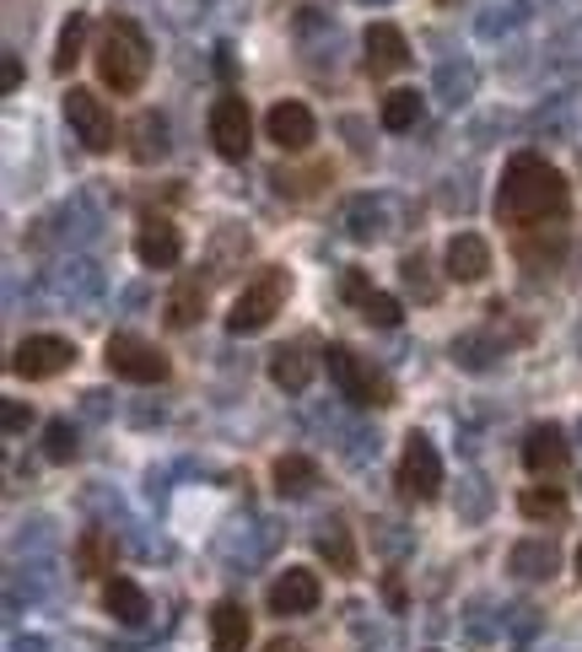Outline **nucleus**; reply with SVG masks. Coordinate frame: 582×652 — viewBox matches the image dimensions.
<instances>
[{
  "label": "nucleus",
  "instance_id": "412c9836",
  "mask_svg": "<svg viewBox=\"0 0 582 652\" xmlns=\"http://www.w3.org/2000/svg\"><path fill=\"white\" fill-rule=\"evenodd\" d=\"M200 314H205V281H200V276H184V281L173 286V297H167V324L189 329Z\"/></svg>",
  "mask_w": 582,
  "mask_h": 652
},
{
  "label": "nucleus",
  "instance_id": "7ed1b4c3",
  "mask_svg": "<svg viewBox=\"0 0 582 652\" xmlns=\"http://www.w3.org/2000/svg\"><path fill=\"white\" fill-rule=\"evenodd\" d=\"M287 297H291V276L281 265H265V270L232 297L227 329H232V334H260L265 324H276V314L287 308Z\"/></svg>",
  "mask_w": 582,
  "mask_h": 652
},
{
  "label": "nucleus",
  "instance_id": "f257e3e1",
  "mask_svg": "<svg viewBox=\"0 0 582 652\" xmlns=\"http://www.w3.org/2000/svg\"><path fill=\"white\" fill-rule=\"evenodd\" d=\"M572 205V189L561 178V167H551L534 152H518L507 172H502V189H496V221L502 227H518V232H534L545 221H561Z\"/></svg>",
  "mask_w": 582,
  "mask_h": 652
},
{
  "label": "nucleus",
  "instance_id": "2eb2a0df",
  "mask_svg": "<svg viewBox=\"0 0 582 652\" xmlns=\"http://www.w3.org/2000/svg\"><path fill=\"white\" fill-rule=\"evenodd\" d=\"M442 265H447V281H485V270H491V243L480 238V232H458V238H447V248H442Z\"/></svg>",
  "mask_w": 582,
  "mask_h": 652
},
{
  "label": "nucleus",
  "instance_id": "aec40b11",
  "mask_svg": "<svg viewBox=\"0 0 582 652\" xmlns=\"http://www.w3.org/2000/svg\"><path fill=\"white\" fill-rule=\"evenodd\" d=\"M87 33H92V16L87 11H71L65 27H60V43H54V76H71L76 60L87 54Z\"/></svg>",
  "mask_w": 582,
  "mask_h": 652
},
{
  "label": "nucleus",
  "instance_id": "0eeeda50",
  "mask_svg": "<svg viewBox=\"0 0 582 652\" xmlns=\"http://www.w3.org/2000/svg\"><path fill=\"white\" fill-rule=\"evenodd\" d=\"M211 146H216V157H227V163H243V157H249V146H254V119H249V103H243L238 92H227V98L211 103Z\"/></svg>",
  "mask_w": 582,
  "mask_h": 652
},
{
  "label": "nucleus",
  "instance_id": "5701e85b",
  "mask_svg": "<svg viewBox=\"0 0 582 652\" xmlns=\"http://www.w3.org/2000/svg\"><path fill=\"white\" fill-rule=\"evenodd\" d=\"M76 561H81L87 577H109V572H114V539H109L103 528H87L81 545H76Z\"/></svg>",
  "mask_w": 582,
  "mask_h": 652
},
{
  "label": "nucleus",
  "instance_id": "b1692460",
  "mask_svg": "<svg viewBox=\"0 0 582 652\" xmlns=\"http://www.w3.org/2000/svg\"><path fill=\"white\" fill-rule=\"evenodd\" d=\"M378 119H383V130H394V136H400V130H410V125L421 119V98H416L410 87H400V92H389V98H383Z\"/></svg>",
  "mask_w": 582,
  "mask_h": 652
},
{
  "label": "nucleus",
  "instance_id": "423d86ee",
  "mask_svg": "<svg viewBox=\"0 0 582 652\" xmlns=\"http://www.w3.org/2000/svg\"><path fill=\"white\" fill-rule=\"evenodd\" d=\"M103 361H109V372L125 378V383H162V378H167V356H162L151 340H141V334H109Z\"/></svg>",
  "mask_w": 582,
  "mask_h": 652
},
{
  "label": "nucleus",
  "instance_id": "a211bd4d",
  "mask_svg": "<svg viewBox=\"0 0 582 652\" xmlns=\"http://www.w3.org/2000/svg\"><path fill=\"white\" fill-rule=\"evenodd\" d=\"M103 610H109L119 626H141L146 615H151L146 593L130 583V577H109V583H103Z\"/></svg>",
  "mask_w": 582,
  "mask_h": 652
},
{
  "label": "nucleus",
  "instance_id": "f3484780",
  "mask_svg": "<svg viewBox=\"0 0 582 652\" xmlns=\"http://www.w3.org/2000/svg\"><path fill=\"white\" fill-rule=\"evenodd\" d=\"M307 378H313V356H307V340H296V345H281V350L270 356V383H276V388H287V394H302V388H307Z\"/></svg>",
  "mask_w": 582,
  "mask_h": 652
},
{
  "label": "nucleus",
  "instance_id": "f8f14e48",
  "mask_svg": "<svg viewBox=\"0 0 582 652\" xmlns=\"http://www.w3.org/2000/svg\"><path fill=\"white\" fill-rule=\"evenodd\" d=\"M567 459H572V448H567V432H561L556 421H545V426H534V432L523 437V470H529L534 481L561 475Z\"/></svg>",
  "mask_w": 582,
  "mask_h": 652
},
{
  "label": "nucleus",
  "instance_id": "4be33fe9",
  "mask_svg": "<svg viewBox=\"0 0 582 652\" xmlns=\"http://www.w3.org/2000/svg\"><path fill=\"white\" fill-rule=\"evenodd\" d=\"M270 481L281 496H307V490L318 486V464L313 459H302V453H281L276 459V470H270Z\"/></svg>",
  "mask_w": 582,
  "mask_h": 652
},
{
  "label": "nucleus",
  "instance_id": "7c9ffc66",
  "mask_svg": "<svg viewBox=\"0 0 582 652\" xmlns=\"http://www.w3.org/2000/svg\"><path fill=\"white\" fill-rule=\"evenodd\" d=\"M22 87V65H16V54H5V92H16Z\"/></svg>",
  "mask_w": 582,
  "mask_h": 652
},
{
  "label": "nucleus",
  "instance_id": "dca6fc26",
  "mask_svg": "<svg viewBox=\"0 0 582 652\" xmlns=\"http://www.w3.org/2000/svg\"><path fill=\"white\" fill-rule=\"evenodd\" d=\"M249 610L238 599H216L211 604V652H249Z\"/></svg>",
  "mask_w": 582,
  "mask_h": 652
},
{
  "label": "nucleus",
  "instance_id": "ddd939ff",
  "mask_svg": "<svg viewBox=\"0 0 582 652\" xmlns=\"http://www.w3.org/2000/svg\"><path fill=\"white\" fill-rule=\"evenodd\" d=\"M362 49H367V76H372V81L410 65V43H405V33H400L394 22H372L367 38H362Z\"/></svg>",
  "mask_w": 582,
  "mask_h": 652
},
{
  "label": "nucleus",
  "instance_id": "a878e982",
  "mask_svg": "<svg viewBox=\"0 0 582 652\" xmlns=\"http://www.w3.org/2000/svg\"><path fill=\"white\" fill-rule=\"evenodd\" d=\"M518 512L534 517V523H540V517H561V512H567V496H561V486H529L518 496Z\"/></svg>",
  "mask_w": 582,
  "mask_h": 652
},
{
  "label": "nucleus",
  "instance_id": "9b49d317",
  "mask_svg": "<svg viewBox=\"0 0 582 652\" xmlns=\"http://www.w3.org/2000/svg\"><path fill=\"white\" fill-rule=\"evenodd\" d=\"M318 599H324V588H318V572H307V566H287L276 583H270V615H313L318 610Z\"/></svg>",
  "mask_w": 582,
  "mask_h": 652
},
{
  "label": "nucleus",
  "instance_id": "6ab92c4d",
  "mask_svg": "<svg viewBox=\"0 0 582 652\" xmlns=\"http://www.w3.org/2000/svg\"><path fill=\"white\" fill-rule=\"evenodd\" d=\"M318 555L329 561V572H340V577H356V545H351V528H345V517H329V523L318 528Z\"/></svg>",
  "mask_w": 582,
  "mask_h": 652
},
{
  "label": "nucleus",
  "instance_id": "cd10ccee",
  "mask_svg": "<svg viewBox=\"0 0 582 652\" xmlns=\"http://www.w3.org/2000/svg\"><path fill=\"white\" fill-rule=\"evenodd\" d=\"M362 319L378 329H394L400 319H405V308H400V297H389V292H372L367 303H362Z\"/></svg>",
  "mask_w": 582,
  "mask_h": 652
},
{
  "label": "nucleus",
  "instance_id": "393cba45",
  "mask_svg": "<svg viewBox=\"0 0 582 652\" xmlns=\"http://www.w3.org/2000/svg\"><path fill=\"white\" fill-rule=\"evenodd\" d=\"M513 572L518 577H551L556 572V545L551 539H529L513 550Z\"/></svg>",
  "mask_w": 582,
  "mask_h": 652
},
{
  "label": "nucleus",
  "instance_id": "c85d7f7f",
  "mask_svg": "<svg viewBox=\"0 0 582 652\" xmlns=\"http://www.w3.org/2000/svg\"><path fill=\"white\" fill-rule=\"evenodd\" d=\"M340 297L362 308V303L372 297V286H367V276H362V270H345V276H340Z\"/></svg>",
  "mask_w": 582,
  "mask_h": 652
},
{
  "label": "nucleus",
  "instance_id": "2f4dec72",
  "mask_svg": "<svg viewBox=\"0 0 582 652\" xmlns=\"http://www.w3.org/2000/svg\"><path fill=\"white\" fill-rule=\"evenodd\" d=\"M265 652H302V648H296V642H287V637H276V642H270Z\"/></svg>",
  "mask_w": 582,
  "mask_h": 652
},
{
  "label": "nucleus",
  "instance_id": "6e6552de",
  "mask_svg": "<svg viewBox=\"0 0 582 652\" xmlns=\"http://www.w3.org/2000/svg\"><path fill=\"white\" fill-rule=\"evenodd\" d=\"M71 361H76V345H71V340H60V334H27V340L11 350V372H16V378H27V383L60 378Z\"/></svg>",
  "mask_w": 582,
  "mask_h": 652
},
{
  "label": "nucleus",
  "instance_id": "c756f323",
  "mask_svg": "<svg viewBox=\"0 0 582 652\" xmlns=\"http://www.w3.org/2000/svg\"><path fill=\"white\" fill-rule=\"evenodd\" d=\"M27 421H33V410H27V405H16V399H11V405H5V432H22V426H27Z\"/></svg>",
  "mask_w": 582,
  "mask_h": 652
},
{
  "label": "nucleus",
  "instance_id": "20e7f679",
  "mask_svg": "<svg viewBox=\"0 0 582 652\" xmlns=\"http://www.w3.org/2000/svg\"><path fill=\"white\" fill-rule=\"evenodd\" d=\"M324 367H329L334 388H340L351 405H394L389 378H383V372H372V367H367L351 345H329V350H324Z\"/></svg>",
  "mask_w": 582,
  "mask_h": 652
},
{
  "label": "nucleus",
  "instance_id": "473e14b6",
  "mask_svg": "<svg viewBox=\"0 0 582 652\" xmlns=\"http://www.w3.org/2000/svg\"><path fill=\"white\" fill-rule=\"evenodd\" d=\"M578 583H582V545H578Z\"/></svg>",
  "mask_w": 582,
  "mask_h": 652
},
{
  "label": "nucleus",
  "instance_id": "1a4fd4ad",
  "mask_svg": "<svg viewBox=\"0 0 582 652\" xmlns=\"http://www.w3.org/2000/svg\"><path fill=\"white\" fill-rule=\"evenodd\" d=\"M436 490H442V459H436L432 437L410 432V437H405V453H400V496L436 501Z\"/></svg>",
  "mask_w": 582,
  "mask_h": 652
},
{
  "label": "nucleus",
  "instance_id": "4468645a",
  "mask_svg": "<svg viewBox=\"0 0 582 652\" xmlns=\"http://www.w3.org/2000/svg\"><path fill=\"white\" fill-rule=\"evenodd\" d=\"M265 136H270L281 152H307V146L318 141V125H313L307 103H276V108L265 114Z\"/></svg>",
  "mask_w": 582,
  "mask_h": 652
},
{
  "label": "nucleus",
  "instance_id": "9d476101",
  "mask_svg": "<svg viewBox=\"0 0 582 652\" xmlns=\"http://www.w3.org/2000/svg\"><path fill=\"white\" fill-rule=\"evenodd\" d=\"M136 259L146 270H173L184 259V232L167 221V216H141V232H136Z\"/></svg>",
  "mask_w": 582,
  "mask_h": 652
},
{
  "label": "nucleus",
  "instance_id": "bb28decb",
  "mask_svg": "<svg viewBox=\"0 0 582 652\" xmlns=\"http://www.w3.org/2000/svg\"><path fill=\"white\" fill-rule=\"evenodd\" d=\"M43 459H49V464H71V459H76V432H71V421H49V426H43Z\"/></svg>",
  "mask_w": 582,
  "mask_h": 652
},
{
  "label": "nucleus",
  "instance_id": "39448f33",
  "mask_svg": "<svg viewBox=\"0 0 582 652\" xmlns=\"http://www.w3.org/2000/svg\"><path fill=\"white\" fill-rule=\"evenodd\" d=\"M65 119L76 130V141L87 152H114L119 146V125H114V108L92 92V87H71L65 92Z\"/></svg>",
  "mask_w": 582,
  "mask_h": 652
},
{
  "label": "nucleus",
  "instance_id": "72a5a7b5",
  "mask_svg": "<svg viewBox=\"0 0 582 652\" xmlns=\"http://www.w3.org/2000/svg\"><path fill=\"white\" fill-rule=\"evenodd\" d=\"M442 5H447V0H442Z\"/></svg>",
  "mask_w": 582,
  "mask_h": 652
},
{
  "label": "nucleus",
  "instance_id": "f03ea898",
  "mask_svg": "<svg viewBox=\"0 0 582 652\" xmlns=\"http://www.w3.org/2000/svg\"><path fill=\"white\" fill-rule=\"evenodd\" d=\"M98 81L119 98H136L146 87V71H151V43H146L141 22L136 16H109L103 33H98Z\"/></svg>",
  "mask_w": 582,
  "mask_h": 652
}]
</instances>
